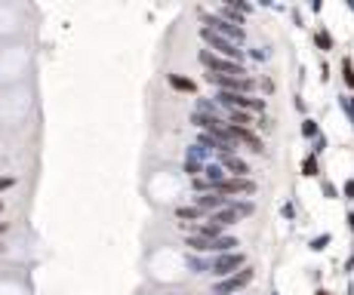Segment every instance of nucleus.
Here are the masks:
<instances>
[{
  "instance_id": "obj_1",
  "label": "nucleus",
  "mask_w": 354,
  "mask_h": 295,
  "mask_svg": "<svg viewBox=\"0 0 354 295\" xmlns=\"http://www.w3.org/2000/svg\"><path fill=\"white\" fill-rule=\"evenodd\" d=\"M200 65H207V68H210V74H222V77H246L244 65L228 62V59H222V55H213L210 49H200Z\"/></svg>"
},
{
  "instance_id": "obj_2",
  "label": "nucleus",
  "mask_w": 354,
  "mask_h": 295,
  "mask_svg": "<svg viewBox=\"0 0 354 295\" xmlns=\"http://www.w3.org/2000/svg\"><path fill=\"white\" fill-rule=\"evenodd\" d=\"M200 37L207 40L213 49H219V52H222V59H228V62H237V65L244 62V52L237 49V43H231V40L219 37V34H216V31H210V28H203V31H200Z\"/></svg>"
},
{
  "instance_id": "obj_3",
  "label": "nucleus",
  "mask_w": 354,
  "mask_h": 295,
  "mask_svg": "<svg viewBox=\"0 0 354 295\" xmlns=\"http://www.w3.org/2000/svg\"><path fill=\"white\" fill-rule=\"evenodd\" d=\"M244 262H246V258L241 255V252H225V255H219V258H216V262H213V274L216 277H231V274H237V270H244Z\"/></svg>"
},
{
  "instance_id": "obj_4",
  "label": "nucleus",
  "mask_w": 354,
  "mask_h": 295,
  "mask_svg": "<svg viewBox=\"0 0 354 295\" xmlns=\"http://www.w3.org/2000/svg\"><path fill=\"white\" fill-rule=\"evenodd\" d=\"M249 283H253V270H249V268H244V270H237V274L225 277L222 283H216L213 295H231V292H237V289L249 286Z\"/></svg>"
},
{
  "instance_id": "obj_5",
  "label": "nucleus",
  "mask_w": 354,
  "mask_h": 295,
  "mask_svg": "<svg viewBox=\"0 0 354 295\" xmlns=\"http://www.w3.org/2000/svg\"><path fill=\"white\" fill-rule=\"evenodd\" d=\"M203 22L213 25L210 31H216V34L225 37V40H231V43H241V40H244V28H237V25H231V22H225V19H219V16H203Z\"/></svg>"
},
{
  "instance_id": "obj_6",
  "label": "nucleus",
  "mask_w": 354,
  "mask_h": 295,
  "mask_svg": "<svg viewBox=\"0 0 354 295\" xmlns=\"http://www.w3.org/2000/svg\"><path fill=\"white\" fill-rule=\"evenodd\" d=\"M253 191H256V185L249 178H225V181L216 185V194H219V197H228V194H253Z\"/></svg>"
},
{
  "instance_id": "obj_7",
  "label": "nucleus",
  "mask_w": 354,
  "mask_h": 295,
  "mask_svg": "<svg viewBox=\"0 0 354 295\" xmlns=\"http://www.w3.org/2000/svg\"><path fill=\"white\" fill-rule=\"evenodd\" d=\"M222 163H225V169L234 172V178H246V172H249V166L241 160V157H234V154H222Z\"/></svg>"
},
{
  "instance_id": "obj_8",
  "label": "nucleus",
  "mask_w": 354,
  "mask_h": 295,
  "mask_svg": "<svg viewBox=\"0 0 354 295\" xmlns=\"http://www.w3.org/2000/svg\"><path fill=\"white\" fill-rule=\"evenodd\" d=\"M225 197H219V194H207V197H197V209L203 212V209H213V212H219V209H225Z\"/></svg>"
},
{
  "instance_id": "obj_9",
  "label": "nucleus",
  "mask_w": 354,
  "mask_h": 295,
  "mask_svg": "<svg viewBox=\"0 0 354 295\" xmlns=\"http://www.w3.org/2000/svg\"><path fill=\"white\" fill-rule=\"evenodd\" d=\"M237 219H241V215H237L231 206H228V209H219V212H213V224H219V228H225V224H234Z\"/></svg>"
},
{
  "instance_id": "obj_10",
  "label": "nucleus",
  "mask_w": 354,
  "mask_h": 295,
  "mask_svg": "<svg viewBox=\"0 0 354 295\" xmlns=\"http://www.w3.org/2000/svg\"><path fill=\"white\" fill-rule=\"evenodd\" d=\"M237 246V240H234V237H216V240H213V249H210V252H231V249Z\"/></svg>"
},
{
  "instance_id": "obj_11",
  "label": "nucleus",
  "mask_w": 354,
  "mask_h": 295,
  "mask_svg": "<svg viewBox=\"0 0 354 295\" xmlns=\"http://www.w3.org/2000/svg\"><path fill=\"white\" fill-rule=\"evenodd\" d=\"M188 246L194 249V252H210L213 240H207V237H188Z\"/></svg>"
},
{
  "instance_id": "obj_12",
  "label": "nucleus",
  "mask_w": 354,
  "mask_h": 295,
  "mask_svg": "<svg viewBox=\"0 0 354 295\" xmlns=\"http://www.w3.org/2000/svg\"><path fill=\"white\" fill-rule=\"evenodd\" d=\"M203 172H207V181H210L213 188L219 185V181H225V172H222V166H207Z\"/></svg>"
},
{
  "instance_id": "obj_13",
  "label": "nucleus",
  "mask_w": 354,
  "mask_h": 295,
  "mask_svg": "<svg viewBox=\"0 0 354 295\" xmlns=\"http://www.w3.org/2000/svg\"><path fill=\"white\" fill-rule=\"evenodd\" d=\"M169 83H173L176 89H182V93H194V83L185 80V77H176V74H173V77H169Z\"/></svg>"
},
{
  "instance_id": "obj_14",
  "label": "nucleus",
  "mask_w": 354,
  "mask_h": 295,
  "mask_svg": "<svg viewBox=\"0 0 354 295\" xmlns=\"http://www.w3.org/2000/svg\"><path fill=\"white\" fill-rule=\"evenodd\" d=\"M231 120H234V126H246V123H253V117L246 114V111H231Z\"/></svg>"
},
{
  "instance_id": "obj_15",
  "label": "nucleus",
  "mask_w": 354,
  "mask_h": 295,
  "mask_svg": "<svg viewBox=\"0 0 354 295\" xmlns=\"http://www.w3.org/2000/svg\"><path fill=\"white\" fill-rule=\"evenodd\" d=\"M200 215H203V212H200L197 206H182V209H179V219H200Z\"/></svg>"
},
{
  "instance_id": "obj_16",
  "label": "nucleus",
  "mask_w": 354,
  "mask_h": 295,
  "mask_svg": "<svg viewBox=\"0 0 354 295\" xmlns=\"http://www.w3.org/2000/svg\"><path fill=\"white\" fill-rule=\"evenodd\" d=\"M317 47H321V49H333V40H329L327 31H317Z\"/></svg>"
},
{
  "instance_id": "obj_17",
  "label": "nucleus",
  "mask_w": 354,
  "mask_h": 295,
  "mask_svg": "<svg viewBox=\"0 0 354 295\" xmlns=\"http://www.w3.org/2000/svg\"><path fill=\"white\" fill-rule=\"evenodd\" d=\"M302 132H305V139H317V123H314V120H305Z\"/></svg>"
},
{
  "instance_id": "obj_18",
  "label": "nucleus",
  "mask_w": 354,
  "mask_h": 295,
  "mask_svg": "<svg viewBox=\"0 0 354 295\" xmlns=\"http://www.w3.org/2000/svg\"><path fill=\"white\" fill-rule=\"evenodd\" d=\"M302 169H305V175H317V160H314V157H305Z\"/></svg>"
},
{
  "instance_id": "obj_19",
  "label": "nucleus",
  "mask_w": 354,
  "mask_h": 295,
  "mask_svg": "<svg viewBox=\"0 0 354 295\" xmlns=\"http://www.w3.org/2000/svg\"><path fill=\"white\" fill-rule=\"evenodd\" d=\"M342 71H345V83H348V86H354V68H351V62H348V59L342 62Z\"/></svg>"
},
{
  "instance_id": "obj_20",
  "label": "nucleus",
  "mask_w": 354,
  "mask_h": 295,
  "mask_svg": "<svg viewBox=\"0 0 354 295\" xmlns=\"http://www.w3.org/2000/svg\"><path fill=\"white\" fill-rule=\"evenodd\" d=\"M188 268H191V270H197V274H200V270H207V265H203L200 258H188Z\"/></svg>"
},
{
  "instance_id": "obj_21",
  "label": "nucleus",
  "mask_w": 354,
  "mask_h": 295,
  "mask_svg": "<svg viewBox=\"0 0 354 295\" xmlns=\"http://www.w3.org/2000/svg\"><path fill=\"white\" fill-rule=\"evenodd\" d=\"M327 243H329V237H327V234H324V237H314V240H311V249H324Z\"/></svg>"
},
{
  "instance_id": "obj_22",
  "label": "nucleus",
  "mask_w": 354,
  "mask_h": 295,
  "mask_svg": "<svg viewBox=\"0 0 354 295\" xmlns=\"http://www.w3.org/2000/svg\"><path fill=\"white\" fill-rule=\"evenodd\" d=\"M194 188H197V191H213V185H210L207 178H194Z\"/></svg>"
},
{
  "instance_id": "obj_23",
  "label": "nucleus",
  "mask_w": 354,
  "mask_h": 295,
  "mask_svg": "<svg viewBox=\"0 0 354 295\" xmlns=\"http://www.w3.org/2000/svg\"><path fill=\"white\" fill-rule=\"evenodd\" d=\"M345 197H348V200H354V178H348V181H345Z\"/></svg>"
},
{
  "instance_id": "obj_24",
  "label": "nucleus",
  "mask_w": 354,
  "mask_h": 295,
  "mask_svg": "<svg viewBox=\"0 0 354 295\" xmlns=\"http://www.w3.org/2000/svg\"><path fill=\"white\" fill-rule=\"evenodd\" d=\"M324 148H327V139H324V135H317V139H314V151H317V154H321V151H324Z\"/></svg>"
},
{
  "instance_id": "obj_25",
  "label": "nucleus",
  "mask_w": 354,
  "mask_h": 295,
  "mask_svg": "<svg viewBox=\"0 0 354 295\" xmlns=\"http://www.w3.org/2000/svg\"><path fill=\"white\" fill-rule=\"evenodd\" d=\"M9 185H13V178H0V191H6Z\"/></svg>"
},
{
  "instance_id": "obj_26",
  "label": "nucleus",
  "mask_w": 354,
  "mask_h": 295,
  "mask_svg": "<svg viewBox=\"0 0 354 295\" xmlns=\"http://www.w3.org/2000/svg\"><path fill=\"white\" fill-rule=\"evenodd\" d=\"M348 228L354 231V212H348Z\"/></svg>"
},
{
  "instance_id": "obj_27",
  "label": "nucleus",
  "mask_w": 354,
  "mask_h": 295,
  "mask_svg": "<svg viewBox=\"0 0 354 295\" xmlns=\"http://www.w3.org/2000/svg\"><path fill=\"white\" fill-rule=\"evenodd\" d=\"M3 231H6V224H0V234H3Z\"/></svg>"
},
{
  "instance_id": "obj_28",
  "label": "nucleus",
  "mask_w": 354,
  "mask_h": 295,
  "mask_svg": "<svg viewBox=\"0 0 354 295\" xmlns=\"http://www.w3.org/2000/svg\"><path fill=\"white\" fill-rule=\"evenodd\" d=\"M317 295H329V292H317Z\"/></svg>"
},
{
  "instance_id": "obj_29",
  "label": "nucleus",
  "mask_w": 354,
  "mask_h": 295,
  "mask_svg": "<svg viewBox=\"0 0 354 295\" xmlns=\"http://www.w3.org/2000/svg\"><path fill=\"white\" fill-rule=\"evenodd\" d=\"M351 9H354V0H351Z\"/></svg>"
}]
</instances>
